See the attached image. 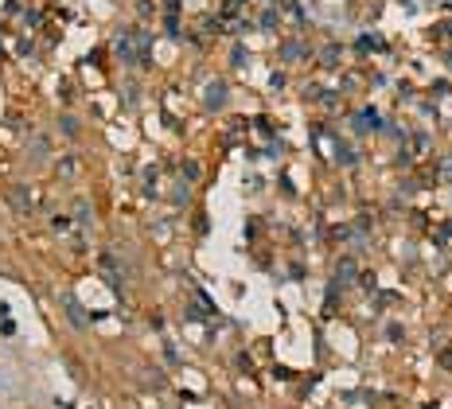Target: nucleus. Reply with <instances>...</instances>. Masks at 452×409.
Masks as SVG:
<instances>
[{"label":"nucleus","mask_w":452,"mask_h":409,"mask_svg":"<svg viewBox=\"0 0 452 409\" xmlns=\"http://www.w3.org/2000/svg\"><path fill=\"white\" fill-rule=\"evenodd\" d=\"M66 312H70V316H74V323H78V327H82V323H86V316H82V308L74 304V300H70V296H66Z\"/></svg>","instance_id":"1"}]
</instances>
